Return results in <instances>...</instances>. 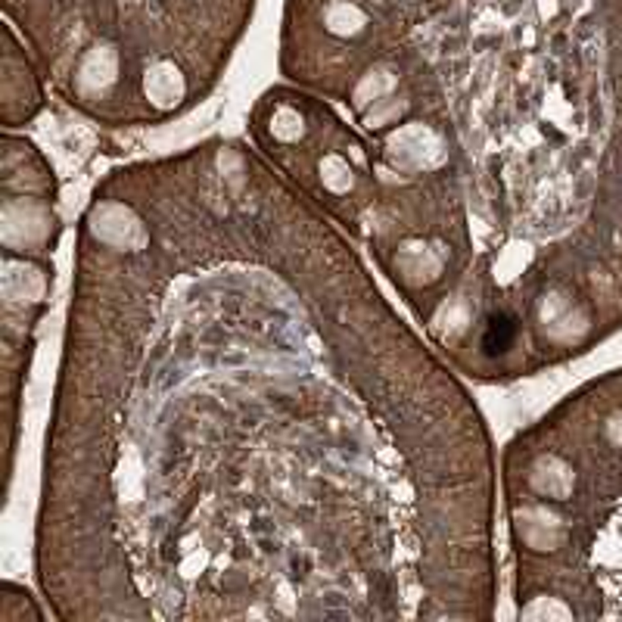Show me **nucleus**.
<instances>
[{
    "label": "nucleus",
    "mask_w": 622,
    "mask_h": 622,
    "mask_svg": "<svg viewBox=\"0 0 622 622\" xmlns=\"http://www.w3.org/2000/svg\"><path fill=\"white\" fill-rule=\"evenodd\" d=\"M330 25H333V31L349 35V31H358V25H361V12L349 4H339L330 10Z\"/></svg>",
    "instance_id": "f257e3e1"
}]
</instances>
